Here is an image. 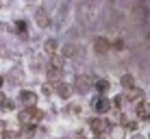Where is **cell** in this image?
I'll return each mask as SVG.
<instances>
[{
    "label": "cell",
    "instance_id": "cell-1",
    "mask_svg": "<svg viewBox=\"0 0 150 139\" xmlns=\"http://www.w3.org/2000/svg\"><path fill=\"white\" fill-rule=\"evenodd\" d=\"M109 100H105V98H98L96 100V111H100V113H105V111H109Z\"/></svg>",
    "mask_w": 150,
    "mask_h": 139
},
{
    "label": "cell",
    "instance_id": "cell-2",
    "mask_svg": "<svg viewBox=\"0 0 150 139\" xmlns=\"http://www.w3.org/2000/svg\"><path fill=\"white\" fill-rule=\"evenodd\" d=\"M96 87H98V91H107L109 89V83H107V80H98Z\"/></svg>",
    "mask_w": 150,
    "mask_h": 139
},
{
    "label": "cell",
    "instance_id": "cell-3",
    "mask_svg": "<svg viewBox=\"0 0 150 139\" xmlns=\"http://www.w3.org/2000/svg\"><path fill=\"white\" fill-rule=\"evenodd\" d=\"M128 98H131V100H139V98H142V91H139V89H131Z\"/></svg>",
    "mask_w": 150,
    "mask_h": 139
},
{
    "label": "cell",
    "instance_id": "cell-4",
    "mask_svg": "<svg viewBox=\"0 0 150 139\" xmlns=\"http://www.w3.org/2000/svg\"><path fill=\"white\" fill-rule=\"evenodd\" d=\"M124 135V131H122V128H113V137H115V139H120Z\"/></svg>",
    "mask_w": 150,
    "mask_h": 139
},
{
    "label": "cell",
    "instance_id": "cell-5",
    "mask_svg": "<svg viewBox=\"0 0 150 139\" xmlns=\"http://www.w3.org/2000/svg\"><path fill=\"white\" fill-rule=\"evenodd\" d=\"M133 139H144L142 135H133Z\"/></svg>",
    "mask_w": 150,
    "mask_h": 139
},
{
    "label": "cell",
    "instance_id": "cell-6",
    "mask_svg": "<svg viewBox=\"0 0 150 139\" xmlns=\"http://www.w3.org/2000/svg\"><path fill=\"white\" fill-rule=\"evenodd\" d=\"M0 87H2V78H0Z\"/></svg>",
    "mask_w": 150,
    "mask_h": 139
},
{
    "label": "cell",
    "instance_id": "cell-7",
    "mask_svg": "<svg viewBox=\"0 0 150 139\" xmlns=\"http://www.w3.org/2000/svg\"><path fill=\"white\" fill-rule=\"evenodd\" d=\"M0 131H2V124H0Z\"/></svg>",
    "mask_w": 150,
    "mask_h": 139
}]
</instances>
